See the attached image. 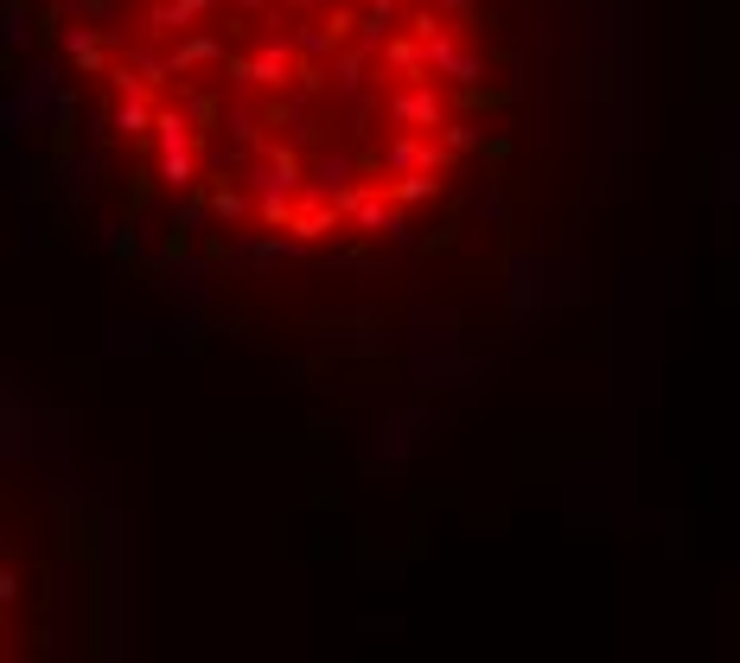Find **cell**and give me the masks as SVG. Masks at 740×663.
Listing matches in <instances>:
<instances>
[{
  "label": "cell",
  "instance_id": "cell-1",
  "mask_svg": "<svg viewBox=\"0 0 740 663\" xmlns=\"http://www.w3.org/2000/svg\"><path fill=\"white\" fill-rule=\"evenodd\" d=\"M103 173L268 256H377L492 179L536 0H20Z\"/></svg>",
  "mask_w": 740,
  "mask_h": 663
}]
</instances>
